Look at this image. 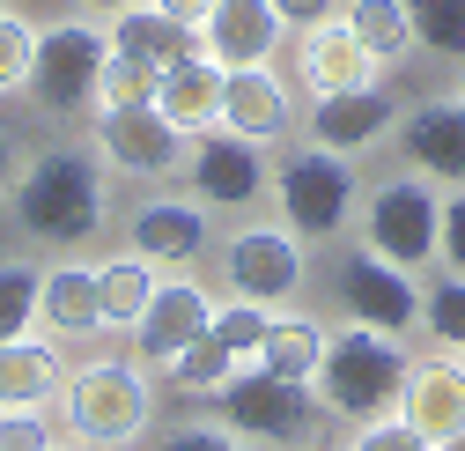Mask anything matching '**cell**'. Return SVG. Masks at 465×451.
<instances>
[{
    "instance_id": "cell-13",
    "label": "cell",
    "mask_w": 465,
    "mask_h": 451,
    "mask_svg": "<svg viewBox=\"0 0 465 451\" xmlns=\"http://www.w3.org/2000/svg\"><path fill=\"white\" fill-rule=\"evenodd\" d=\"M399 148H406V171L429 178L436 193L465 185V104H458V96L406 104V111H399Z\"/></svg>"
},
{
    "instance_id": "cell-46",
    "label": "cell",
    "mask_w": 465,
    "mask_h": 451,
    "mask_svg": "<svg viewBox=\"0 0 465 451\" xmlns=\"http://www.w3.org/2000/svg\"><path fill=\"white\" fill-rule=\"evenodd\" d=\"M0 8H8V0H0Z\"/></svg>"
},
{
    "instance_id": "cell-31",
    "label": "cell",
    "mask_w": 465,
    "mask_h": 451,
    "mask_svg": "<svg viewBox=\"0 0 465 451\" xmlns=\"http://www.w3.org/2000/svg\"><path fill=\"white\" fill-rule=\"evenodd\" d=\"M30 60H37V23L0 8V96H23L30 89Z\"/></svg>"
},
{
    "instance_id": "cell-12",
    "label": "cell",
    "mask_w": 465,
    "mask_h": 451,
    "mask_svg": "<svg viewBox=\"0 0 465 451\" xmlns=\"http://www.w3.org/2000/svg\"><path fill=\"white\" fill-rule=\"evenodd\" d=\"M207 318H214V296L200 289V281L193 274H163L155 296H148V311L134 318V356L155 363V370H170L207 333Z\"/></svg>"
},
{
    "instance_id": "cell-45",
    "label": "cell",
    "mask_w": 465,
    "mask_h": 451,
    "mask_svg": "<svg viewBox=\"0 0 465 451\" xmlns=\"http://www.w3.org/2000/svg\"><path fill=\"white\" fill-rule=\"evenodd\" d=\"M303 451H318V444H303Z\"/></svg>"
},
{
    "instance_id": "cell-29",
    "label": "cell",
    "mask_w": 465,
    "mask_h": 451,
    "mask_svg": "<svg viewBox=\"0 0 465 451\" xmlns=\"http://www.w3.org/2000/svg\"><path fill=\"white\" fill-rule=\"evenodd\" d=\"M266 326H273V311H259V304H214V318H207V341L214 348H229L237 363H252L259 356V341H266Z\"/></svg>"
},
{
    "instance_id": "cell-23",
    "label": "cell",
    "mask_w": 465,
    "mask_h": 451,
    "mask_svg": "<svg viewBox=\"0 0 465 451\" xmlns=\"http://www.w3.org/2000/svg\"><path fill=\"white\" fill-rule=\"evenodd\" d=\"M325 341L332 333L318 326V318H281L273 311V326H266V341H259V356H252V370H266V377H288V385H311L318 377V363H325Z\"/></svg>"
},
{
    "instance_id": "cell-4",
    "label": "cell",
    "mask_w": 465,
    "mask_h": 451,
    "mask_svg": "<svg viewBox=\"0 0 465 451\" xmlns=\"http://www.w3.org/2000/svg\"><path fill=\"white\" fill-rule=\"evenodd\" d=\"M104 60H111V37L96 15H60V23H37V60H30V104L45 119H82L96 111V82H104Z\"/></svg>"
},
{
    "instance_id": "cell-15",
    "label": "cell",
    "mask_w": 465,
    "mask_h": 451,
    "mask_svg": "<svg viewBox=\"0 0 465 451\" xmlns=\"http://www.w3.org/2000/svg\"><path fill=\"white\" fill-rule=\"evenodd\" d=\"M222 126L244 134L252 148H273L296 134V89H288L273 67H229L222 82Z\"/></svg>"
},
{
    "instance_id": "cell-14",
    "label": "cell",
    "mask_w": 465,
    "mask_h": 451,
    "mask_svg": "<svg viewBox=\"0 0 465 451\" xmlns=\"http://www.w3.org/2000/svg\"><path fill=\"white\" fill-rule=\"evenodd\" d=\"M399 111L406 104L384 82H370V89H347V96H318L303 126H311V148H332V155L355 163L362 148H384L399 134Z\"/></svg>"
},
{
    "instance_id": "cell-35",
    "label": "cell",
    "mask_w": 465,
    "mask_h": 451,
    "mask_svg": "<svg viewBox=\"0 0 465 451\" xmlns=\"http://www.w3.org/2000/svg\"><path fill=\"white\" fill-rule=\"evenodd\" d=\"M347 451H436L414 422H399V415H384V422H355V436H347Z\"/></svg>"
},
{
    "instance_id": "cell-26",
    "label": "cell",
    "mask_w": 465,
    "mask_h": 451,
    "mask_svg": "<svg viewBox=\"0 0 465 451\" xmlns=\"http://www.w3.org/2000/svg\"><path fill=\"white\" fill-rule=\"evenodd\" d=\"M340 23L362 37V52H370L377 67H391V60L414 52V15H406V0H347Z\"/></svg>"
},
{
    "instance_id": "cell-19",
    "label": "cell",
    "mask_w": 465,
    "mask_h": 451,
    "mask_svg": "<svg viewBox=\"0 0 465 451\" xmlns=\"http://www.w3.org/2000/svg\"><path fill=\"white\" fill-rule=\"evenodd\" d=\"M399 422H414L429 444H450L465 429V363H443V356H421L406 363V385H399Z\"/></svg>"
},
{
    "instance_id": "cell-42",
    "label": "cell",
    "mask_w": 465,
    "mask_h": 451,
    "mask_svg": "<svg viewBox=\"0 0 465 451\" xmlns=\"http://www.w3.org/2000/svg\"><path fill=\"white\" fill-rule=\"evenodd\" d=\"M436 451H465V429H458V436H450V444H436Z\"/></svg>"
},
{
    "instance_id": "cell-2",
    "label": "cell",
    "mask_w": 465,
    "mask_h": 451,
    "mask_svg": "<svg viewBox=\"0 0 465 451\" xmlns=\"http://www.w3.org/2000/svg\"><path fill=\"white\" fill-rule=\"evenodd\" d=\"M406 363H414V356L399 348V333H370V326L347 318L332 341H325V363H318L311 392H318V407H325V415H347V422H384V415L399 407Z\"/></svg>"
},
{
    "instance_id": "cell-10",
    "label": "cell",
    "mask_w": 465,
    "mask_h": 451,
    "mask_svg": "<svg viewBox=\"0 0 465 451\" xmlns=\"http://www.w3.org/2000/svg\"><path fill=\"white\" fill-rule=\"evenodd\" d=\"M185 178H193V200H200L207 215H214V207L244 215V207H259V200L273 193L266 148H252L244 134H229V126L193 134V148H185Z\"/></svg>"
},
{
    "instance_id": "cell-9",
    "label": "cell",
    "mask_w": 465,
    "mask_h": 451,
    "mask_svg": "<svg viewBox=\"0 0 465 451\" xmlns=\"http://www.w3.org/2000/svg\"><path fill=\"white\" fill-rule=\"evenodd\" d=\"M303 266H311V245L288 237L281 222H252L222 245V274H229V296L237 304H259V311H281L288 296H303Z\"/></svg>"
},
{
    "instance_id": "cell-44",
    "label": "cell",
    "mask_w": 465,
    "mask_h": 451,
    "mask_svg": "<svg viewBox=\"0 0 465 451\" xmlns=\"http://www.w3.org/2000/svg\"><path fill=\"white\" fill-rule=\"evenodd\" d=\"M52 451H82V444H52Z\"/></svg>"
},
{
    "instance_id": "cell-3",
    "label": "cell",
    "mask_w": 465,
    "mask_h": 451,
    "mask_svg": "<svg viewBox=\"0 0 465 451\" xmlns=\"http://www.w3.org/2000/svg\"><path fill=\"white\" fill-rule=\"evenodd\" d=\"M155 422V385L141 363H82L67 377V429L82 451H126Z\"/></svg>"
},
{
    "instance_id": "cell-40",
    "label": "cell",
    "mask_w": 465,
    "mask_h": 451,
    "mask_svg": "<svg viewBox=\"0 0 465 451\" xmlns=\"http://www.w3.org/2000/svg\"><path fill=\"white\" fill-rule=\"evenodd\" d=\"M15 171H23V163H15V141H8V126H0V193H8Z\"/></svg>"
},
{
    "instance_id": "cell-17",
    "label": "cell",
    "mask_w": 465,
    "mask_h": 451,
    "mask_svg": "<svg viewBox=\"0 0 465 451\" xmlns=\"http://www.w3.org/2000/svg\"><path fill=\"white\" fill-rule=\"evenodd\" d=\"M207 207L200 200H141L134 215H126V252H141L148 266H193L200 252H207Z\"/></svg>"
},
{
    "instance_id": "cell-33",
    "label": "cell",
    "mask_w": 465,
    "mask_h": 451,
    "mask_svg": "<svg viewBox=\"0 0 465 451\" xmlns=\"http://www.w3.org/2000/svg\"><path fill=\"white\" fill-rule=\"evenodd\" d=\"M148 96H155V75L111 52V60H104V82H96V111H111V104H148Z\"/></svg>"
},
{
    "instance_id": "cell-43",
    "label": "cell",
    "mask_w": 465,
    "mask_h": 451,
    "mask_svg": "<svg viewBox=\"0 0 465 451\" xmlns=\"http://www.w3.org/2000/svg\"><path fill=\"white\" fill-rule=\"evenodd\" d=\"M450 96H458V104H465V75H458V89H450Z\"/></svg>"
},
{
    "instance_id": "cell-38",
    "label": "cell",
    "mask_w": 465,
    "mask_h": 451,
    "mask_svg": "<svg viewBox=\"0 0 465 451\" xmlns=\"http://www.w3.org/2000/svg\"><path fill=\"white\" fill-rule=\"evenodd\" d=\"M347 8V0H273V15L288 23V37H296V30H311V23H332Z\"/></svg>"
},
{
    "instance_id": "cell-25",
    "label": "cell",
    "mask_w": 465,
    "mask_h": 451,
    "mask_svg": "<svg viewBox=\"0 0 465 451\" xmlns=\"http://www.w3.org/2000/svg\"><path fill=\"white\" fill-rule=\"evenodd\" d=\"M155 281H163V266H148L141 252H119V259H104V266H96L104 333H134V318H141V311H148V296H155Z\"/></svg>"
},
{
    "instance_id": "cell-39",
    "label": "cell",
    "mask_w": 465,
    "mask_h": 451,
    "mask_svg": "<svg viewBox=\"0 0 465 451\" xmlns=\"http://www.w3.org/2000/svg\"><path fill=\"white\" fill-rule=\"evenodd\" d=\"M148 8H163V15H178V23H207V8H214V0H148Z\"/></svg>"
},
{
    "instance_id": "cell-11",
    "label": "cell",
    "mask_w": 465,
    "mask_h": 451,
    "mask_svg": "<svg viewBox=\"0 0 465 451\" xmlns=\"http://www.w3.org/2000/svg\"><path fill=\"white\" fill-rule=\"evenodd\" d=\"M340 304L370 333H414L421 326V281L406 266H384L377 252H347L340 259Z\"/></svg>"
},
{
    "instance_id": "cell-20",
    "label": "cell",
    "mask_w": 465,
    "mask_h": 451,
    "mask_svg": "<svg viewBox=\"0 0 465 451\" xmlns=\"http://www.w3.org/2000/svg\"><path fill=\"white\" fill-rule=\"evenodd\" d=\"M111 52H119V60H134V67H148V75H170L178 60H193L200 52V30L193 23H178V15H163V8H126V15H111Z\"/></svg>"
},
{
    "instance_id": "cell-16",
    "label": "cell",
    "mask_w": 465,
    "mask_h": 451,
    "mask_svg": "<svg viewBox=\"0 0 465 451\" xmlns=\"http://www.w3.org/2000/svg\"><path fill=\"white\" fill-rule=\"evenodd\" d=\"M281 37H288V23L273 15V0H214L200 23V52L214 67H266Z\"/></svg>"
},
{
    "instance_id": "cell-7",
    "label": "cell",
    "mask_w": 465,
    "mask_h": 451,
    "mask_svg": "<svg viewBox=\"0 0 465 451\" xmlns=\"http://www.w3.org/2000/svg\"><path fill=\"white\" fill-rule=\"evenodd\" d=\"M222 429H237L244 444H288L303 451L311 429H318V392L311 385H288V377H266V370H237L222 392Z\"/></svg>"
},
{
    "instance_id": "cell-32",
    "label": "cell",
    "mask_w": 465,
    "mask_h": 451,
    "mask_svg": "<svg viewBox=\"0 0 465 451\" xmlns=\"http://www.w3.org/2000/svg\"><path fill=\"white\" fill-rule=\"evenodd\" d=\"M237 370H244V363L229 356V348H214L207 333H200V341H193L178 363H170V385H178V392H222V385L237 377Z\"/></svg>"
},
{
    "instance_id": "cell-34",
    "label": "cell",
    "mask_w": 465,
    "mask_h": 451,
    "mask_svg": "<svg viewBox=\"0 0 465 451\" xmlns=\"http://www.w3.org/2000/svg\"><path fill=\"white\" fill-rule=\"evenodd\" d=\"M52 415L45 407H0V451H52Z\"/></svg>"
},
{
    "instance_id": "cell-37",
    "label": "cell",
    "mask_w": 465,
    "mask_h": 451,
    "mask_svg": "<svg viewBox=\"0 0 465 451\" xmlns=\"http://www.w3.org/2000/svg\"><path fill=\"white\" fill-rule=\"evenodd\" d=\"M163 451H252L237 429H214V422H185V429H170Z\"/></svg>"
},
{
    "instance_id": "cell-36",
    "label": "cell",
    "mask_w": 465,
    "mask_h": 451,
    "mask_svg": "<svg viewBox=\"0 0 465 451\" xmlns=\"http://www.w3.org/2000/svg\"><path fill=\"white\" fill-rule=\"evenodd\" d=\"M436 259L443 274H465V185L443 193V230H436Z\"/></svg>"
},
{
    "instance_id": "cell-21",
    "label": "cell",
    "mask_w": 465,
    "mask_h": 451,
    "mask_svg": "<svg viewBox=\"0 0 465 451\" xmlns=\"http://www.w3.org/2000/svg\"><path fill=\"white\" fill-rule=\"evenodd\" d=\"M222 82H229V67H214L207 52H193V60H178L170 75H155V96H148V104L193 141V134L222 126Z\"/></svg>"
},
{
    "instance_id": "cell-28",
    "label": "cell",
    "mask_w": 465,
    "mask_h": 451,
    "mask_svg": "<svg viewBox=\"0 0 465 451\" xmlns=\"http://www.w3.org/2000/svg\"><path fill=\"white\" fill-rule=\"evenodd\" d=\"M421 333H429L436 348L465 356V274H443V281L421 289Z\"/></svg>"
},
{
    "instance_id": "cell-24",
    "label": "cell",
    "mask_w": 465,
    "mask_h": 451,
    "mask_svg": "<svg viewBox=\"0 0 465 451\" xmlns=\"http://www.w3.org/2000/svg\"><path fill=\"white\" fill-rule=\"evenodd\" d=\"M60 356H52V341H0V407H45L60 400Z\"/></svg>"
},
{
    "instance_id": "cell-18",
    "label": "cell",
    "mask_w": 465,
    "mask_h": 451,
    "mask_svg": "<svg viewBox=\"0 0 465 451\" xmlns=\"http://www.w3.org/2000/svg\"><path fill=\"white\" fill-rule=\"evenodd\" d=\"M296 75H303V89H311V104H318V96L370 89V82H377V60L362 52V37L347 30L340 15H332V23H311V30H296Z\"/></svg>"
},
{
    "instance_id": "cell-30",
    "label": "cell",
    "mask_w": 465,
    "mask_h": 451,
    "mask_svg": "<svg viewBox=\"0 0 465 451\" xmlns=\"http://www.w3.org/2000/svg\"><path fill=\"white\" fill-rule=\"evenodd\" d=\"M37 326V266L0 259V341H23Z\"/></svg>"
},
{
    "instance_id": "cell-22",
    "label": "cell",
    "mask_w": 465,
    "mask_h": 451,
    "mask_svg": "<svg viewBox=\"0 0 465 451\" xmlns=\"http://www.w3.org/2000/svg\"><path fill=\"white\" fill-rule=\"evenodd\" d=\"M37 326H52L60 341H89V333H104V304H96V266H45L37 274Z\"/></svg>"
},
{
    "instance_id": "cell-41",
    "label": "cell",
    "mask_w": 465,
    "mask_h": 451,
    "mask_svg": "<svg viewBox=\"0 0 465 451\" xmlns=\"http://www.w3.org/2000/svg\"><path fill=\"white\" fill-rule=\"evenodd\" d=\"M82 8H89V15H104V23H111V15H126V8H141V0H82Z\"/></svg>"
},
{
    "instance_id": "cell-1",
    "label": "cell",
    "mask_w": 465,
    "mask_h": 451,
    "mask_svg": "<svg viewBox=\"0 0 465 451\" xmlns=\"http://www.w3.org/2000/svg\"><path fill=\"white\" fill-rule=\"evenodd\" d=\"M8 215L37 245H67L74 252L82 237H96L104 215H111V185H104L96 148H74V141L37 148L15 171V185H8Z\"/></svg>"
},
{
    "instance_id": "cell-27",
    "label": "cell",
    "mask_w": 465,
    "mask_h": 451,
    "mask_svg": "<svg viewBox=\"0 0 465 451\" xmlns=\"http://www.w3.org/2000/svg\"><path fill=\"white\" fill-rule=\"evenodd\" d=\"M406 15L429 60H465V0H406Z\"/></svg>"
},
{
    "instance_id": "cell-6",
    "label": "cell",
    "mask_w": 465,
    "mask_h": 451,
    "mask_svg": "<svg viewBox=\"0 0 465 451\" xmlns=\"http://www.w3.org/2000/svg\"><path fill=\"white\" fill-rule=\"evenodd\" d=\"M436 230H443V193L429 178H384L370 185L362 200V252H377L384 266H406V274H421L436 259Z\"/></svg>"
},
{
    "instance_id": "cell-5",
    "label": "cell",
    "mask_w": 465,
    "mask_h": 451,
    "mask_svg": "<svg viewBox=\"0 0 465 451\" xmlns=\"http://www.w3.org/2000/svg\"><path fill=\"white\" fill-rule=\"evenodd\" d=\"M273 207H281V230L288 237H303V245H325L340 237L347 222H355L362 207V185H355V163L332 155V148H296L273 171Z\"/></svg>"
},
{
    "instance_id": "cell-8",
    "label": "cell",
    "mask_w": 465,
    "mask_h": 451,
    "mask_svg": "<svg viewBox=\"0 0 465 451\" xmlns=\"http://www.w3.org/2000/svg\"><path fill=\"white\" fill-rule=\"evenodd\" d=\"M89 148H96L104 171L155 185V178H178V171H185V148H193V141L170 126L155 104H111V111H96Z\"/></svg>"
}]
</instances>
